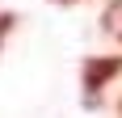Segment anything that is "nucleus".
Here are the masks:
<instances>
[{
	"label": "nucleus",
	"mask_w": 122,
	"mask_h": 118,
	"mask_svg": "<svg viewBox=\"0 0 122 118\" xmlns=\"http://www.w3.org/2000/svg\"><path fill=\"white\" fill-rule=\"evenodd\" d=\"M118 72H122V55H93V59H84L80 80H84V89H88V93H97L101 84H110Z\"/></svg>",
	"instance_id": "obj_1"
},
{
	"label": "nucleus",
	"mask_w": 122,
	"mask_h": 118,
	"mask_svg": "<svg viewBox=\"0 0 122 118\" xmlns=\"http://www.w3.org/2000/svg\"><path fill=\"white\" fill-rule=\"evenodd\" d=\"M55 4H72V0H55Z\"/></svg>",
	"instance_id": "obj_3"
},
{
	"label": "nucleus",
	"mask_w": 122,
	"mask_h": 118,
	"mask_svg": "<svg viewBox=\"0 0 122 118\" xmlns=\"http://www.w3.org/2000/svg\"><path fill=\"white\" fill-rule=\"evenodd\" d=\"M13 25H17V17H13V13H0V47H4V38L13 34Z\"/></svg>",
	"instance_id": "obj_2"
},
{
	"label": "nucleus",
	"mask_w": 122,
	"mask_h": 118,
	"mask_svg": "<svg viewBox=\"0 0 122 118\" xmlns=\"http://www.w3.org/2000/svg\"><path fill=\"white\" fill-rule=\"evenodd\" d=\"M118 110H122V106H118Z\"/></svg>",
	"instance_id": "obj_4"
}]
</instances>
